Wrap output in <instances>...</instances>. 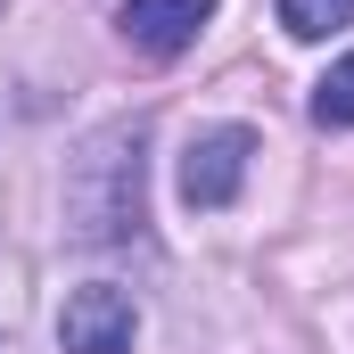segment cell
Wrapping results in <instances>:
<instances>
[{
	"label": "cell",
	"instance_id": "6da1fadb",
	"mask_svg": "<svg viewBox=\"0 0 354 354\" xmlns=\"http://www.w3.org/2000/svg\"><path fill=\"white\" fill-rule=\"evenodd\" d=\"M248 157H256V132H248V124H206V132L181 149V198H189L198 214L231 206L239 181H248Z\"/></svg>",
	"mask_w": 354,
	"mask_h": 354
},
{
	"label": "cell",
	"instance_id": "7a4b0ae2",
	"mask_svg": "<svg viewBox=\"0 0 354 354\" xmlns=\"http://www.w3.org/2000/svg\"><path fill=\"white\" fill-rule=\"evenodd\" d=\"M140 338V313L124 288H75L66 313H58V346L66 354H132Z\"/></svg>",
	"mask_w": 354,
	"mask_h": 354
},
{
	"label": "cell",
	"instance_id": "3957f363",
	"mask_svg": "<svg viewBox=\"0 0 354 354\" xmlns=\"http://www.w3.org/2000/svg\"><path fill=\"white\" fill-rule=\"evenodd\" d=\"M206 17H214V0H124L115 25H124V41H132L140 58H181Z\"/></svg>",
	"mask_w": 354,
	"mask_h": 354
},
{
	"label": "cell",
	"instance_id": "277c9868",
	"mask_svg": "<svg viewBox=\"0 0 354 354\" xmlns=\"http://www.w3.org/2000/svg\"><path fill=\"white\" fill-rule=\"evenodd\" d=\"M313 124H330V132H346V124H354V50L313 83Z\"/></svg>",
	"mask_w": 354,
	"mask_h": 354
},
{
	"label": "cell",
	"instance_id": "5b68a950",
	"mask_svg": "<svg viewBox=\"0 0 354 354\" xmlns=\"http://www.w3.org/2000/svg\"><path fill=\"white\" fill-rule=\"evenodd\" d=\"M354 17V0H280V25L297 33V41H322V33H338Z\"/></svg>",
	"mask_w": 354,
	"mask_h": 354
}]
</instances>
